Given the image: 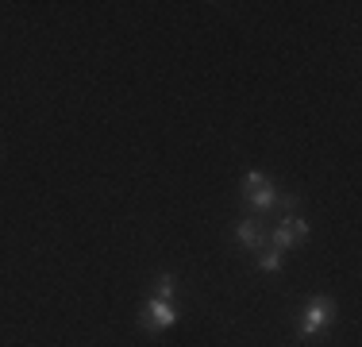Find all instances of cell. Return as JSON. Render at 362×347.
Returning a JSON list of instances; mask_svg holds the SVG:
<instances>
[{"mask_svg":"<svg viewBox=\"0 0 362 347\" xmlns=\"http://www.w3.org/2000/svg\"><path fill=\"white\" fill-rule=\"evenodd\" d=\"M258 266H262V271H281V251H262V258H258Z\"/></svg>","mask_w":362,"mask_h":347,"instance_id":"obj_7","label":"cell"},{"mask_svg":"<svg viewBox=\"0 0 362 347\" xmlns=\"http://www.w3.org/2000/svg\"><path fill=\"white\" fill-rule=\"evenodd\" d=\"M270 186H274V181L266 178V174H247V178H243V193H247V197L262 193V189H270Z\"/></svg>","mask_w":362,"mask_h":347,"instance_id":"obj_5","label":"cell"},{"mask_svg":"<svg viewBox=\"0 0 362 347\" xmlns=\"http://www.w3.org/2000/svg\"><path fill=\"white\" fill-rule=\"evenodd\" d=\"M177 320V312L170 301H158V297H151L143 305V328H151V332H162V328H170Z\"/></svg>","mask_w":362,"mask_h":347,"instance_id":"obj_3","label":"cell"},{"mask_svg":"<svg viewBox=\"0 0 362 347\" xmlns=\"http://www.w3.org/2000/svg\"><path fill=\"white\" fill-rule=\"evenodd\" d=\"M308 239V220H300V216H289V220H281L278 228H274V251H286V247H297V243Z\"/></svg>","mask_w":362,"mask_h":347,"instance_id":"obj_2","label":"cell"},{"mask_svg":"<svg viewBox=\"0 0 362 347\" xmlns=\"http://www.w3.org/2000/svg\"><path fill=\"white\" fill-rule=\"evenodd\" d=\"M247 201H251V205L258 208V212H270V208H274V205H278V189H274V186H270V189H262V193H255V197H247Z\"/></svg>","mask_w":362,"mask_h":347,"instance_id":"obj_6","label":"cell"},{"mask_svg":"<svg viewBox=\"0 0 362 347\" xmlns=\"http://www.w3.org/2000/svg\"><path fill=\"white\" fill-rule=\"evenodd\" d=\"M170 297H174V278L162 274L158 278V301H170Z\"/></svg>","mask_w":362,"mask_h":347,"instance_id":"obj_8","label":"cell"},{"mask_svg":"<svg viewBox=\"0 0 362 347\" xmlns=\"http://www.w3.org/2000/svg\"><path fill=\"white\" fill-rule=\"evenodd\" d=\"M235 236H239V243H243V247H251V251L266 247V232L258 228V220H243V224L235 228Z\"/></svg>","mask_w":362,"mask_h":347,"instance_id":"obj_4","label":"cell"},{"mask_svg":"<svg viewBox=\"0 0 362 347\" xmlns=\"http://www.w3.org/2000/svg\"><path fill=\"white\" fill-rule=\"evenodd\" d=\"M335 320V305H332V297H316V301H308L305 305V317H300V336H316V332H324L327 324Z\"/></svg>","mask_w":362,"mask_h":347,"instance_id":"obj_1","label":"cell"}]
</instances>
